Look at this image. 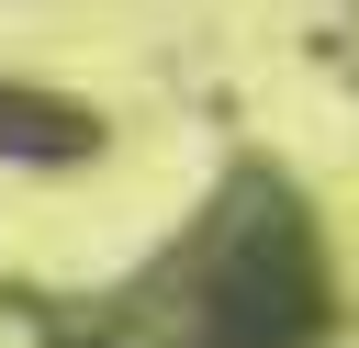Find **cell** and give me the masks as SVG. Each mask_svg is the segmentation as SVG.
Listing matches in <instances>:
<instances>
[{
    "label": "cell",
    "instance_id": "obj_1",
    "mask_svg": "<svg viewBox=\"0 0 359 348\" xmlns=\"http://www.w3.org/2000/svg\"><path fill=\"white\" fill-rule=\"evenodd\" d=\"M325 326L337 281L314 202L280 168H236L180 225V247H157V269L56 314V348H325Z\"/></svg>",
    "mask_w": 359,
    "mask_h": 348
},
{
    "label": "cell",
    "instance_id": "obj_2",
    "mask_svg": "<svg viewBox=\"0 0 359 348\" xmlns=\"http://www.w3.org/2000/svg\"><path fill=\"white\" fill-rule=\"evenodd\" d=\"M101 146H112V112H101V101L0 67V168H22V180H67V168H101Z\"/></svg>",
    "mask_w": 359,
    "mask_h": 348
}]
</instances>
